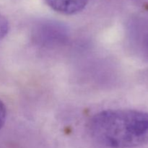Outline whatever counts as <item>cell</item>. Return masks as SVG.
I'll list each match as a JSON object with an SVG mask.
<instances>
[{
  "label": "cell",
  "mask_w": 148,
  "mask_h": 148,
  "mask_svg": "<svg viewBox=\"0 0 148 148\" xmlns=\"http://www.w3.org/2000/svg\"><path fill=\"white\" fill-rule=\"evenodd\" d=\"M7 108L4 103L0 99V130L3 127L7 119Z\"/></svg>",
  "instance_id": "cell-4"
},
{
  "label": "cell",
  "mask_w": 148,
  "mask_h": 148,
  "mask_svg": "<svg viewBox=\"0 0 148 148\" xmlns=\"http://www.w3.org/2000/svg\"><path fill=\"white\" fill-rule=\"evenodd\" d=\"M89 0H46L51 8L60 14L72 15L84 10Z\"/></svg>",
  "instance_id": "cell-2"
},
{
  "label": "cell",
  "mask_w": 148,
  "mask_h": 148,
  "mask_svg": "<svg viewBox=\"0 0 148 148\" xmlns=\"http://www.w3.org/2000/svg\"><path fill=\"white\" fill-rule=\"evenodd\" d=\"M10 25L7 19L2 15H0V40H2L8 33Z\"/></svg>",
  "instance_id": "cell-3"
},
{
  "label": "cell",
  "mask_w": 148,
  "mask_h": 148,
  "mask_svg": "<svg viewBox=\"0 0 148 148\" xmlns=\"http://www.w3.org/2000/svg\"><path fill=\"white\" fill-rule=\"evenodd\" d=\"M91 138L108 148H135L148 143V112L133 109H108L88 121Z\"/></svg>",
  "instance_id": "cell-1"
}]
</instances>
